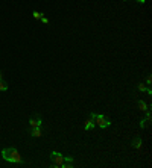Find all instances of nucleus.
Wrapping results in <instances>:
<instances>
[{"label": "nucleus", "instance_id": "1", "mask_svg": "<svg viewBox=\"0 0 152 168\" xmlns=\"http://www.w3.org/2000/svg\"><path fill=\"white\" fill-rule=\"evenodd\" d=\"M2 156H3V159H5V160L12 162V163H22V162H23L22 154H20V153H19V150H17V148H14V147L3 148V150H2Z\"/></svg>", "mask_w": 152, "mask_h": 168}, {"label": "nucleus", "instance_id": "2", "mask_svg": "<svg viewBox=\"0 0 152 168\" xmlns=\"http://www.w3.org/2000/svg\"><path fill=\"white\" fill-rule=\"evenodd\" d=\"M90 118H93L94 120V123L100 127V129H105V127H108V126H111V121H110V118L108 117H105V115H99V114H91L90 115Z\"/></svg>", "mask_w": 152, "mask_h": 168}, {"label": "nucleus", "instance_id": "3", "mask_svg": "<svg viewBox=\"0 0 152 168\" xmlns=\"http://www.w3.org/2000/svg\"><path fill=\"white\" fill-rule=\"evenodd\" d=\"M50 157L53 159V168H59L61 166V163L64 162V156L61 154V153H58V151H52L50 153Z\"/></svg>", "mask_w": 152, "mask_h": 168}, {"label": "nucleus", "instance_id": "4", "mask_svg": "<svg viewBox=\"0 0 152 168\" xmlns=\"http://www.w3.org/2000/svg\"><path fill=\"white\" fill-rule=\"evenodd\" d=\"M41 124H43V120H41L40 115H35V117H32V118L29 120V126H31V127H40Z\"/></svg>", "mask_w": 152, "mask_h": 168}, {"label": "nucleus", "instance_id": "5", "mask_svg": "<svg viewBox=\"0 0 152 168\" xmlns=\"http://www.w3.org/2000/svg\"><path fill=\"white\" fill-rule=\"evenodd\" d=\"M29 133H31V136H34V138H40V136L43 135V132H41L40 127H31Z\"/></svg>", "mask_w": 152, "mask_h": 168}, {"label": "nucleus", "instance_id": "6", "mask_svg": "<svg viewBox=\"0 0 152 168\" xmlns=\"http://www.w3.org/2000/svg\"><path fill=\"white\" fill-rule=\"evenodd\" d=\"M131 145H132L135 150H140V148H141V138H140V136H135V138L132 139Z\"/></svg>", "mask_w": 152, "mask_h": 168}, {"label": "nucleus", "instance_id": "7", "mask_svg": "<svg viewBox=\"0 0 152 168\" xmlns=\"http://www.w3.org/2000/svg\"><path fill=\"white\" fill-rule=\"evenodd\" d=\"M94 127V120L93 118H88L87 121H85V130H90V129H93Z\"/></svg>", "mask_w": 152, "mask_h": 168}, {"label": "nucleus", "instance_id": "8", "mask_svg": "<svg viewBox=\"0 0 152 168\" xmlns=\"http://www.w3.org/2000/svg\"><path fill=\"white\" fill-rule=\"evenodd\" d=\"M138 108H140V111H141V112H144L146 109H150V106H147L143 100H138Z\"/></svg>", "mask_w": 152, "mask_h": 168}, {"label": "nucleus", "instance_id": "9", "mask_svg": "<svg viewBox=\"0 0 152 168\" xmlns=\"http://www.w3.org/2000/svg\"><path fill=\"white\" fill-rule=\"evenodd\" d=\"M0 91H2V92L8 91V83H6V82H3V80H0Z\"/></svg>", "mask_w": 152, "mask_h": 168}, {"label": "nucleus", "instance_id": "10", "mask_svg": "<svg viewBox=\"0 0 152 168\" xmlns=\"http://www.w3.org/2000/svg\"><path fill=\"white\" fill-rule=\"evenodd\" d=\"M147 123H149V121H147L146 118H141V120H140V127H141V129H144V127L147 126Z\"/></svg>", "mask_w": 152, "mask_h": 168}, {"label": "nucleus", "instance_id": "11", "mask_svg": "<svg viewBox=\"0 0 152 168\" xmlns=\"http://www.w3.org/2000/svg\"><path fill=\"white\" fill-rule=\"evenodd\" d=\"M43 17V14L41 12H37V11H34V18H37V20H40Z\"/></svg>", "mask_w": 152, "mask_h": 168}, {"label": "nucleus", "instance_id": "12", "mask_svg": "<svg viewBox=\"0 0 152 168\" xmlns=\"http://www.w3.org/2000/svg\"><path fill=\"white\" fill-rule=\"evenodd\" d=\"M73 159H75V157L70 156V154H69V156H64V160H66V162H73Z\"/></svg>", "mask_w": 152, "mask_h": 168}, {"label": "nucleus", "instance_id": "13", "mask_svg": "<svg viewBox=\"0 0 152 168\" xmlns=\"http://www.w3.org/2000/svg\"><path fill=\"white\" fill-rule=\"evenodd\" d=\"M40 20H41V21H43L44 24H47V23H49V18H47V17H44V15H43V17H41Z\"/></svg>", "mask_w": 152, "mask_h": 168}, {"label": "nucleus", "instance_id": "14", "mask_svg": "<svg viewBox=\"0 0 152 168\" xmlns=\"http://www.w3.org/2000/svg\"><path fill=\"white\" fill-rule=\"evenodd\" d=\"M146 89V85H143V83H138V91H144Z\"/></svg>", "mask_w": 152, "mask_h": 168}, {"label": "nucleus", "instance_id": "15", "mask_svg": "<svg viewBox=\"0 0 152 168\" xmlns=\"http://www.w3.org/2000/svg\"><path fill=\"white\" fill-rule=\"evenodd\" d=\"M146 83H147V85H150V83H152V77H150V74L147 76V79H146Z\"/></svg>", "mask_w": 152, "mask_h": 168}, {"label": "nucleus", "instance_id": "16", "mask_svg": "<svg viewBox=\"0 0 152 168\" xmlns=\"http://www.w3.org/2000/svg\"><path fill=\"white\" fill-rule=\"evenodd\" d=\"M137 2H138V3H144V2H146V0H137Z\"/></svg>", "mask_w": 152, "mask_h": 168}, {"label": "nucleus", "instance_id": "17", "mask_svg": "<svg viewBox=\"0 0 152 168\" xmlns=\"http://www.w3.org/2000/svg\"><path fill=\"white\" fill-rule=\"evenodd\" d=\"M0 80H2V71H0Z\"/></svg>", "mask_w": 152, "mask_h": 168}, {"label": "nucleus", "instance_id": "18", "mask_svg": "<svg viewBox=\"0 0 152 168\" xmlns=\"http://www.w3.org/2000/svg\"><path fill=\"white\" fill-rule=\"evenodd\" d=\"M125 2H128V0H125Z\"/></svg>", "mask_w": 152, "mask_h": 168}]
</instances>
